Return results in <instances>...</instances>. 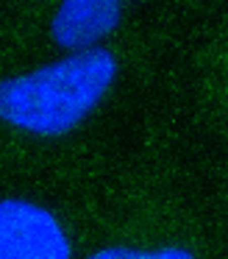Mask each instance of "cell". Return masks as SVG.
I'll return each instance as SVG.
<instances>
[{
	"mask_svg": "<svg viewBox=\"0 0 228 259\" xmlns=\"http://www.w3.org/2000/svg\"><path fill=\"white\" fill-rule=\"evenodd\" d=\"M114 75L111 51L81 48L48 67L0 81V120L39 137H61L98 106Z\"/></svg>",
	"mask_w": 228,
	"mask_h": 259,
	"instance_id": "1",
	"label": "cell"
},
{
	"mask_svg": "<svg viewBox=\"0 0 228 259\" xmlns=\"http://www.w3.org/2000/svg\"><path fill=\"white\" fill-rule=\"evenodd\" d=\"M95 259H192L187 248H161V251H136V248H103Z\"/></svg>",
	"mask_w": 228,
	"mask_h": 259,
	"instance_id": "4",
	"label": "cell"
},
{
	"mask_svg": "<svg viewBox=\"0 0 228 259\" xmlns=\"http://www.w3.org/2000/svg\"><path fill=\"white\" fill-rule=\"evenodd\" d=\"M61 223L31 201H0V259H70Z\"/></svg>",
	"mask_w": 228,
	"mask_h": 259,
	"instance_id": "2",
	"label": "cell"
},
{
	"mask_svg": "<svg viewBox=\"0 0 228 259\" xmlns=\"http://www.w3.org/2000/svg\"><path fill=\"white\" fill-rule=\"evenodd\" d=\"M120 25V0H61L50 34L61 48H92Z\"/></svg>",
	"mask_w": 228,
	"mask_h": 259,
	"instance_id": "3",
	"label": "cell"
}]
</instances>
